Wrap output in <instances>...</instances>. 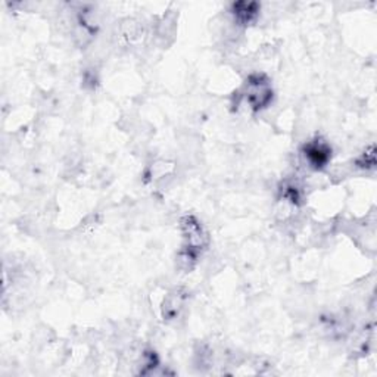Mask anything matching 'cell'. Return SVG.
Masks as SVG:
<instances>
[{"mask_svg": "<svg viewBox=\"0 0 377 377\" xmlns=\"http://www.w3.org/2000/svg\"><path fill=\"white\" fill-rule=\"evenodd\" d=\"M243 99L254 111L267 108L273 99V90L269 80L261 74L251 75L243 91Z\"/></svg>", "mask_w": 377, "mask_h": 377, "instance_id": "1", "label": "cell"}, {"mask_svg": "<svg viewBox=\"0 0 377 377\" xmlns=\"http://www.w3.org/2000/svg\"><path fill=\"white\" fill-rule=\"evenodd\" d=\"M303 157L310 168L315 169V171H320V169H323L330 162L332 147L322 137H315L304 145Z\"/></svg>", "mask_w": 377, "mask_h": 377, "instance_id": "2", "label": "cell"}, {"mask_svg": "<svg viewBox=\"0 0 377 377\" xmlns=\"http://www.w3.org/2000/svg\"><path fill=\"white\" fill-rule=\"evenodd\" d=\"M258 12H259V6L258 4H254V2H239V4H235L232 8L235 21L239 26L252 24L257 20Z\"/></svg>", "mask_w": 377, "mask_h": 377, "instance_id": "3", "label": "cell"}, {"mask_svg": "<svg viewBox=\"0 0 377 377\" xmlns=\"http://www.w3.org/2000/svg\"><path fill=\"white\" fill-rule=\"evenodd\" d=\"M186 295L184 292H181V289L179 291H174L173 293H169L167 296V299L164 300V317L167 320H176L181 310H183V305H184V300H186Z\"/></svg>", "mask_w": 377, "mask_h": 377, "instance_id": "4", "label": "cell"}]
</instances>
